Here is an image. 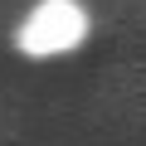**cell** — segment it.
<instances>
[{
    "label": "cell",
    "mask_w": 146,
    "mask_h": 146,
    "mask_svg": "<svg viewBox=\"0 0 146 146\" xmlns=\"http://www.w3.org/2000/svg\"><path fill=\"white\" fill-rule=\"evenodd\" d=\"M83 39H88V10L78 5V0H39V5L20 20V29H15V44L29 58L68 54Z\"/></svg>",
    "instance_id": "6da1fadb"
}]
</instances>
